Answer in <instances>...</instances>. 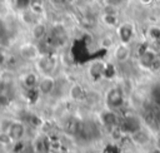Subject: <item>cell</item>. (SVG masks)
Segmentation results:
<instances>
[{
	"label": "cell",
	"instance_id": "ba28073f",
	"mask_svg": "<svg viewBox=\"0 0 160 153\" xmlns=\"http://www.w3.org/2000/svg\"><path fill=\"white\" fill-rule=\"evenodd\" d=\"M20 53H21V55H22L25 59H35V58L38 56V54H39L38 48H36L35 45H31V44L24 45V46L21 48Z\"/></svg>",
	"mask_w": 160,
	"mask_h": 153
},
{
	"label": "cell",
	"instance_id": "5b68a950",
	"mask_svg": "<svg viewBox=\"0 0 160 153\" xmlns=\"http://www.w3.org/2000/svg\"><path fill=\"white\" fill-rule=\"evenodd\" d=\"M130 54H131L130 46L128 45V43H122V41L114 50V56H115V59L118 61H125V60H128L129 56H130Z\"/></svg>",
	"mask_w": 160,
	"mask_h": 153
},
{
	"label": "cell",
	"instance_id": "9c48e42d",
	"mask_svg": "<svg viewBox=\"0 0 160 153\" xmlns=\"http://www.w3.org/2000/svg\"><path fill=\"white\" fill-rule=\"evenodd\" d=\"M31 34H32V38L35 40H42L45 38V35H46V26L44 24H41V23H36L32 26Z\"/></svg>",
	"mask_w": 160,
	"mask_h": 153
},
{
	"label": "cell",
	"instance_id": "7c38bea8",
	"mask_svg": "<svg viewBox=\"0 0 160 153\" xmlns=\"http://www.w3.org/2000/svg\"><path fill=\"white\" fill-rule=\"evenodd\" d=\"M79 125H80V120H78V118H69V119L66 120V123L64 124V129H65L68 133L75 135L76 132H78Z\"/></svg>",
	"mask_w": 160,
	"mask_h": 153
},
{
	"label": "cell",
	"instance_id": "7a4b0ae2",
	"mask_svg": "<svg viewBox=\"0 0 160 153\" xmlns=\"http://www.w3.org/2000/svg\"><path fill=\"white\" fill-rule=\"evenodd\" d=\"M106 104L110 109H118L124 104V92L119 87L111 88L106 94Z\"/></svg>",
	"mask_w": 160,
	"mask_h": 153
},
{
	"label": "cell",
	"instance_id": "44dd1931",
	"mask_svg": "<svg viewBox=\"0 0 160 153\" xmlns=\"http://www.w3.org/2000/svg\"><path fill=\"white\" fill-rule=\"evenodd\" d=\"M141 1H146V3H148V1H150V0H141Z\"/></svg>",
	"mask_w": 160,
	"mask_h": 153
},
{
	"label": "cell",
	"instance_id": "ffe728a7",
	"mask_svg": "<svg viewBox=\"0 0 160 153\" xmlns=\"http://www.w3.org/2000/svg\"><path fill=\"white\" fill-rule=\"evenodd\" d=\"M52 1H55L56 4H64L65 3V0H52Z\"/></svg>",
	"mask_w": 160,
	"mask_h": 153
},
{
	"label": "cell",
	"instance_id": "8992f818",
	"mask_svg": "<svg viewBox=\"0 0 160 153\" xmlns=\"http://www.w3.org/2000/svg\"><path fill=\"white\" fill-rule=\"evenodd\" d=\"M38 85H39V90L42 94H50L55 89V80L51 76H44Z\"/></svg>",
	"mask_w": 160,
	"mask_h": 153
},
{
	"label": "cell",
	"instance_id": "4fadbf2b",
	"mask_svg": "<svg viewBox=\"0 0 160 153\" xmlns=\"http://www.w3.org/2000/svg\"><path fill=\"white\" fill-rule=\"evenodd\" d=\"M39 66L41 68V70H42L44 73H49V71H51V69L54 68V60H52L51 58L45 56V58H42V59L39 61Z\"/></svg>",
	"mask_w": 160,
	"mask_h": 153
},
{
	"label": "cell",
	"instance_id": "ac0fdd59",
	"mask_svg": "<svg viewBox=\"0 0 160 153\" xmlns=\"http://www.w3.org/2000/svg\"><path fill=\"white\" fill-rule=\"evenodd\" d=\"M15 4H16V6H18V9L25 10V9H28V8L30 6L31 0H15Z\"/></svg>",
	"mask_w": 160,
	"mask_h": 153
},
{
	"label": "cell",
	"instance_id": "3957f363",
	"mask_svg": "<svg viewBox=\"0 0 160 153\" xmlns=\"http://www.w3.org/2000/svg\"><path fill=\"white\" fill-rule=\"evenodd\" d=\"M120 128L125 133L134 134L141 129V123H140L139 118H136L134 115H126L125 118H122V120L120 123Z\"/></svg>",
	"mask_w": 160,
	"mask_h": 153
},
{
	"label": "cell",
	"instance_id": "9a60e30c",
	"mask_svg": "<svg viewBox=\"0 0 160 153\" xmlns=\"http://www.w3.org/2000/svg\"><path fill=\"white\" fill-rule=\"evenodd\" d=\"M24 84L28 87V88H34L36 84H39V80H38V76L32 73H29L25 75L24 78Z\"/></svg>",
	"mask_w": 160,
	"mask_h": 153
},
{
	"label": "cell",
	"instance_id": "277c9868",
	"mask_svg": "<svg viewBox=\"0 0 160 153\" xmlns=\"http://www.w3.org/2000/svg\"><path fill=\"white\" fill-rule=\"evenodd\" d=\"M8 134H9V137H10L11 140H15V142L20 140L24 137V134H25V127H24V124L20 123V122L11 123L9 125V128H8Z\"/></svg>",
	"mask_w": 160,
	"mask_h": 153
},
{
	"label": "cell",
	"instance_id": "2e32d148",
	"mask_svg": "<svg viewBox=\"0 0 160 153\" xmlns=\"http://www.w3.org/2000/svg\"><path fill=\"white\" fill-rule=\"evenodd\" d=\"M150 97H151V100H152L154 105L160 108V85H156V87H154L151 89Z\"/></svg>",
	"mask_w": 160,
	"mask_h": 153
},
{
	"label": "cell",
	"instance_id": "5bb4252c",
	"mask_svg": "<svg viewBox=\"0 0 160 153\" xmlns=\"http://www.w3.org/2000/svg\"><path fill=\"white\" fill-rule=\"evenodd\" d=\"M102 21L108 26H116L118 25V16L116 14H104L102 15Z\"/></svg>",
	"mask_w": 160,
	"mask_h": 153
},
{
	"label": "cell",
	"instance_id": "30bf717a",
	"mask_svg": "<svg viewBox=\"0 0 160 153\" xmlns=\"http://www.w3.org/2000/svg\"><path fill=\"white\" fill-rule=\"evenodd\" d=\"M101 119H102V123H104L105 125H108V127H112V125H115V124L118 123V117H116V114L112 112V109L104 112V113L101 114Z\"/></svg>",
	"mask_w": 160,
	"mask_h": 153
},
{
	"label": "cell",
	"instance_id": "52a82bcc",
	"mask_svg": "<svg viewBox=\"0 0 160 153\" xmlns=\"http://www.w3.org/2000/svg\"><path fill=\"white\" fill-rule=\"evenodd\" d=\"M156 61V54L150 50V49H145L141 54H140V63L144 66H152Z\"/></svg>",
	"mask_w": 160,
	"mask_h": 153
},
{
	"label": "cell",
	"instance_id": "d6986e66",
	"mask_svg": "<svg viewBox=\"0 0 160 153\" xmlns=\"http://www.w3.org/2000/svg\"><path fill=\"white\" fill-rule=\"evenodd\" d=\"M71 92H72V97H74V98H78V97H79V95L82 93L81 88H80V87H78V85H76V87H74Z\"/></svg>",
	"mask_w": 160,
	"mask_h": 153
},
{
	"label": "cell",
	"instance_id": "8fae6325",
	"mask_svg": "<svg viewBox=\"0 0 160 153\" xmlns=\"http://www.w3.org/2000/svg\"><path fill=\"white\" fill-rule=\"evenodd\" d=\"M119 36H120V39H121L122 43H129V40L132 36V29H131V26L128 25V24L121 25L119 28Z\"/></svg>",
	"mask_w": 160,
	"mask_h": 153
},
{
	"label": "cell",
	"instance_id": "6da1fadb",
	"mask_svg": "<svg viewBox=\"0 0 160 153\" xmlns=\"http://www.w3.org/2000/svg\"><path fill=\"white\" fill-rule=\"evenodd\" d=\"M75 135L82 140H95L100 137V129L94 122H80V125Z\"/></svg>",
	"mask_w": 160,
	"mask_h": 153
},
{
	"label": "cell",
	"instance_id": "e0dca14e",
	"mask_svg": "<svg viewBox=\"0 0 160 153\" xmlns=\"http://www.w3.org/2000/svg\"><path fill=\"white\" fill-rule=\"evenodd\" d=\"M149 36L154 40H159L160 39V28L152 26L151 29H149Z\"/></svg>",
	"mask_w": 160,
	"mask_h": 153
}]
</instances>
